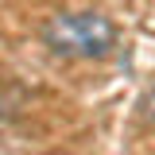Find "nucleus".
<instances>
[{
	"label": "nucleus",
	"mask_w": 155,
	"mask_h": 155,
	"mask_svg": "<svg viewBox=\"0 0 155 155\" xmlns=\"http://www.w3.org/2000/svg\"><path fill=\"white\" fill-rule=\"evenodd\" d=\"M143 120H147V124H155V93L143 97Z\"/></svg>",
	"instance_id": "f03ea898"
},
{
	"label": "nucleus",
	"mask_w": 155,
	"mask_h": 155,
	"mask_svg": "<svg viewBox=\"0 0 155 155\" xmlns=\"http://www.w3.org/2000/svg\"><path fill=\"white\" fill-rule=\"evenodd\" d=\"M54 155H62V151H54Z\"/></svg>",
	"instance_id": "7ed1b4c3"
},
{
	"label": "nucleus",
	"mask_w": 155,
	"mask_h": 155,
	"mask_svg": "<svg viewBox=\"0 0 155 155\" xmlns=\"http://www.w3.org/2000/svg\"><path fill=\"white\" fill-rule=\"evenodd\" d=\"M43 43L62 58L93 62L109 58L116 47V27L101 12H58L43 23Z\"/></svg>",
	"instance_id": "f257e3e1"
}]
</instances>
